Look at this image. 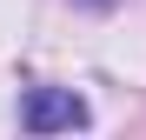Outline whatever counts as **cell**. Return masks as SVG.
I'll return each instance as SVG.
<instances>
[{
    "label": "cell",
    "mask_w": 146,
    "mask_h": 140,
    "mask_svg": "<svg viewBox=\"0 0 146 140\" xmlns=\"http://www.w3.org/2000/svg\"><path fill=\"white\" fill-rule=\"evenodd\" d=\"M20 127L27 133H73V127H86V100L73 87H33L20 100Z\"/></svg>",
    "instance_id": "cell-1"
},
{
    "label": "cell",
    "mask_w": 146,
    "mask_h": 140,
    "mask_svg": "<svg viewBox=\"0 0 146 140\" xmlns=\"http://www.w3.org/2000/svg\"><path fill=\"white\" fill-rule=\"evenodd\" d=\"M93 7H106V0H93Z\"/></svg>",
    "instance_id": "cell-2"
}]
</instances>
